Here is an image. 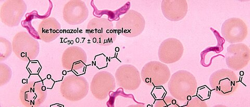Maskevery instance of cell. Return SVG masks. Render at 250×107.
Segmentation results:
<instances>
[{"mask_svg":"<svg viewBox=\"0 0 250 107\" xmlns=\"http://www.w3.org/2000/svg\"><path fill=\"white\" fill-rule=\"evenodd\" d=\"M168 88L172 97L179 102H186L196 94L198 84L192 74L180 70L172 75Z\"/></svg>","mask_w":250,"mask_h":107,"instance_id":"cell-1","label":"cell"},{"mask_svg":"<svg viewBox=\"0 0 250 107\" xmlns=\"http://www.w3.org/2000/svg\"><path fill=\"white\" fill-rule=\"evenodd\" d=\"M87 33L93 43L107 46L116 41L117 34L112 21L104 18H93L87 25Z\"/></svg>","mask_w":250,"mask_h":107,"instance_id":"cell-2","label":"cell"},{"mask_svg":"<svg viewBox=\"0 0 250 107\" xmlns=\"http://www.w3.org/2000/svg\"><path fill=\"white\" fill-rule=\"evenodd\" d=\"M209 82L211 88L217 94L222 96L233 94L239 86L237 75L232 70L224 68L211 74Z\"/></svg>","mask_w":250,"mask_h":107,"instance_id":"cell-3","label":"cell"},{"mask_svg":"<svg viewBox=\"0 0 250 107\" xmlns=\"http://www.w3.org/2000/svg\"><path fill=\"white\" fill-rule=\"evenodd\" d=\"M143 82L150 86H160L169 81L171 74L165 64L158 61H151L146 64L141 72Z\"/></svg>","mask_w":250,"mask_h":107,"instance_id":"cell-4","label":"cell"},{"mask_svg":"<svg viewBox=\"0 0 250 107\" xmlns=\"http://www.w3.org/2000/svg\"><path fill=\"white\" fill-rule=\"evenodd\" d=\"M146 26V21L142 14L130 10L116 22V29L124 36L133 38L142 34Z\"/></svg>","mask_w":250,"mask_h":107,"instance_id":"cell-5","label":"cell"},{"mask_svg":"<svg viewBox=\"0 0 250 107\" xmlns=\"http://www.w3.org/2000/svg\"><path fill=\"white\" fill-rule=\"evenodd\" d=\"M89 84L83 76L70 75L62 82L61 91L68 101L76 102L82 100L88 93Z\"/></svg>","mask_w":250,"mask_h":107,"instance_id":"cell-6","label":"cell"},{"mask_svg":"<svg viewBox=\"0 0 250 107\" xmlns=\"http://www.w3.org/2000/svg\"><path fill=\"white\" fill-rule=\"evenodd\" d=\"M13 48L15 55L23 61L33 60L39 55L38 42L26 32H21L15 35Z\"/></svg>","mask_w":250,"mask_h":107,"instance_id":"cell-7","label":"cell"},{"mask_svg":"<svg viewBox=\"0 0 250 107\" xmlns=\"http://www.w3.org/2000/svg\"><path fill=\"white\" fill-rule=\"evenodd\" d=\"M47 91L41 82H29L21 90L22 104L27 107H39L45 101Z\"/></svg>","mask_w":250,"mask_h":107,"instance_id":"cell-8","label":"cell"},{"mask_svg":"<svg viewBox=\"0 0 250 107\" xmlns=\"http://www.w3.org/2000/svg\"><path fill=\"white\" fill-rule=\"evenodd\" d=\"M226 64L230 69L239 71L246 67L250 60V50L244 43L232 44L227 49Z\"/></svg>","mask_w":250,"mask_h":107,"instance_id":"cell-9","label":"cell"},{"mask_svg":"<svg viewBox=\"0 0 250 107\" xmlns=\"http://www.w3.org/2000/svg\"><path fill=\"white\" fill-rule=\"evenodd\" d=\"M221 32L227 42L232 44L239 43L247 38L248 27L243 21L233 18L224 22Z\"/></svg>","mask_w":250,"mask_h":107,"instance_id":"cell-10","label":"cell"},{"mask_svg":"<svg viewBox=\"0 0 250 107\" xmlns=\"http://www.w3.org/2000/svg\"><path fill=\"white\" fill-rule=\"evenodd\" d=\"M115 78L119 86L128 90H136L142 82L138 70L130 64L120 66L116 71Z\"/></svg>","mask_w":250,"mask_h":107,"instance_id":"cell-11","label":"cell"},{"mask_svg":"<svg viewBox=\"0 0 250 107\" xmlns=\"http://www.w3.org/2000/svg\"><path fill=\"white\" fill-rule=\"evenodd\" d=\"M114 76L106 71H102L94 76L91 84V93L100 100H104L116 86Z\"/></svg>","mask_w":250,"mask_h":107,"instance_id":"cell-12","label":"cell"},{"mask_svg":"<svg viewBox=\"0 0 250 107\" xmlns=\"http://www.w3.org/2000/svg\"><path fill=\"white\" fill-rule=\"evenodd\" d=\"M184 51V48L181 41L173 38H168L161 43L158 56L161 63L171 64L182 58Z\"/></svg>","mask_w":250,"mask_h":107,"instance_id":"cell-13","label":"cell"},{"mask_svg":"<svg viewBox=\"0 0 250 107\" xmlns=\"http://www.w3.org/2000/svg\"><path fill=\"white\" fill-rule=\"evenodd\" d=\"M89 10L87 5L82 1H70L64 7L63 18L68 24L78 25L88 17Z\"/></svg>","mask_w":250,"mask_h":107,"instance_id":"cell-14","label":"cell"},{"mask_svg":"<svg viewBox=\"0 0 250 107\" xmlns=\"http://www.w3.org/2000/svg\"><path fill=\"white\" fill-rule=\"evenodd\" d=\"M26 11V3L22 1H7L1 9L2 21L7 26H18Z\"/></svg>","mask_w":250,"mask_h":107,"instance_id":"cell-15","label":"cell"},{"mask_svg":"<svg viewBox=\"0 0 250 107\" xmlns=\"http://www.w3.org/2000/svg\"><path fill=\"white\" fill-rule=\"evenodd\" d=\"M87 62V56L81 48L72 46L66 49L62 56V64L69 71L81 70Z\"/></svg>","mask_w":250,"mask_h":107,"instance_id":"cell-16","label":"cell"},{"mask_svg":"<svg viewBox=\"0 0 250 107\" xmlns=\"http://www.w3.org/2000/svg\"><path fill=\"white\" fill-rule=\"evenodd\" d=\"M161 9L164 17L167 19L177 21L186 17L188 5L185 0H165L162 1Z\"/></svg>","mask_w":250,"mask_h":107,"instance_id":"cell-17","label":"cell"},{"mask_svg":"<svg viewBox=\"0 0 250 107\" xmlns=\"http://www.w3.org/2000/svg\"><path fill=\"white\" fill-rule=\"evenodd\" d=\"M61 27L59 22L53 18L43 20L39 24L38 32L41 40L45 43H50L60 36Z\"/></svg>","mask_w":250,"mask_h":107,"instance_id":"cell-18","label":"cell"},{"mask_svg":"<svg viewBox=\"0 0 250 107\" xmlns=\"http://www.w3.org/2000/svg\"><path fill=\"white\" fill-rule=\"evenodd\" d=\"M175 99L173 98L167 97L163 99V102L161 100L158 101L155 103L156 107H177Z\"/></svg>","mask_w":250,"mask_h":107,"instance_id":"cell-19","label":"cell"},{"mask_svg":"<svg viewBox=\"0 0 250 107\" xmlns=\"http://www.w3.org/2000/svg\"><path fill=\"white\" fill-rule=\"evenodd\" d=\"M187 102V106L188 107H207L206 103L202 101L198 97L191 98Z\"/></svg>","mask_w":250,"mask_h":107,"instance_id":"cell-20","label":"cell"}]
</instances>
